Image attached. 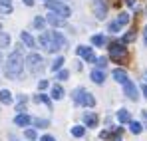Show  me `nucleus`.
Returning <instances> with one entry per match:
<instances>
[{
  "mask_svg": "<svg viewBox=\"0 0 147 141\" xmlns=\"http://www.w3.org/2000/svg\"><path fill=\"white\" fill-rule=\"evenodd\" d=\"M48 86H50V82H48V80H40V82H38V90H40V92L48 90Z\"/></svg>",
  "mask_w": 147,
  "mask_h": 141,
  "instance_id": "obj_36",
  "label": "nucleus"
},
{
  "mask_svg": "<svg viewBox=\"0 0 147 141\" xmlns=\"http://www.w3.org/2000/svg\"><path fill=\"white\" fill-rule=\"evenodd\" d=\"M123 95L129 97L131 101H137V99H139V90H137V86H135L131 80L123 84Z\"/></svg>",
  "mask_w": 147,
  "mask_h": 141,
  "instance_id": "obj_7",
  "label": "nucleus"
},
{
  "mask_svg": "<svg viewBox=\"0 0 147 141\" xmlns=\"http://www.w3.org/2000/svg\"><path fill=\"white\" fill-rule=\"evenodd\" d=\"M22 2H24V6H34L36 0H22Z\"/></svg>",
  "mask_w": 147,
  "mask_h": 141,
  "instance_id": "obj_41",
  "label": "nucleus"
},
{
  "mask_svg": "<svg viewBox=\"0 0 147 141\" xmlns=\"http://www.w3.org/2000/svg\"><path fill=\"white\" fill-rule=\"evenodd\" d=\"M64 64H66V58H64V56H58V58L52 62L50 70H52V72H58V70H62V66H64Z\"/></svg>",
  "mask_w": 147,
  "mask_h": 141,
  "instance_id": "obj_25",
  "label": "nucleus"
},
{
  "mask_svg": "<svg viewBox=\"0 0 147 141\" xmlns=\"http://www.w3.org/2000/svg\"><path fill=\"white\" fill-rule=\"evenodd\" d=\"M121 28H123V26L117 22V20H113V22L107 24V32H109V34H119V30H121Z\"/></svg>",
  "mask_w": 147,
  "mask_h": 141,
  "instance_id": "obj_27",
  "label": "nucleus"
},
{
  "mask_svg": "<svg viewBox=\"0 0 147 141\" xmlns=\"http://www.w3.org/2000/svg\"><path fill=\"white\" fill-rule=\"evenodd\" d=\"M70 78V70H58L56 72V80L58 82H66Z\"/></svg>",
  "mask_w": 147,
  "mask_h": 141,
  "instance_id": "obj_33",
  "label": "nucleus"
},
{
  "mask_svg": "<svg viewBox=\"0 0 147 141\" xmlns=\"http://www.w3.org/2000/svg\"><path fill=\"white\" fill-rule=\"evenodd\" d=\"M115 117H117L119 123H129V121H131V113H129L127 109H123V107H121V109L115 113Z\"/></svg>",
  "mask_w": 147,
  "mask_h": 141,
  "instance_id": "obj_22",
  "label": "nucleus"
},
{
  "mask_svg": "<svg viewBox=\"0 0 147 141\" xmlns=\"http://www.w3.org/2000/svg\"><path fill=\"white\" fill-rule=\"evenodd\" d=\"M92 46H96V48L107 46V38H105L103 34H94V36H92Z\"/></svg>",
  "mask_w": 147,
  "mask_h": 141,
  "instance_id": "obj_21",
  "label": "nucleus"
},
{
  "mask_svg": "<svg viewBox=\"0 0 147 141\" xmlns=\"http://www.w3.org/2000/svg\"><path fill=\"white\" fill-rule=\"evenodd\" d=\"M8 139H10V141H20V139H18V137H16V135H12V133L8 135Z\"/></svg>",
  "mask_w": 147,
  "mask_h": 141,
  "instance_id": "obj_43",
  "label": "nucleus"
},
{
  "mask_svg": "<svg viewBox=\"0 0 147 141\" xmlns=\"http://www.w3.org/2000/svg\"><path fill=\"white\" fill-rule=\"evenodd\" d=\"M86 129H88L86 125H74L72 129H70V133H72L74 137H84L86 135Z\"/></svg>",
  "mask_w": 147,
  "mask_h": 141,
  "instance_id": "obj_26",
  "label": "nucleus"
},
{
  "mask_svg": "<svg viewBox=\"0 0 147 141\" xmlns=\"http://www.w3.org/2000/svg\"><path fill=\"white\" fill-rule=\"evenodd\" d=\"M94 12H96V18L98 20H103L107 16V4L103 0H96L94 2Z\"/></svg>",
  "mask_w": 147,
  "mask_h": 141,
  "instance_id": "obj_9",
  "label": "nucleus"
},
{
  "mask_svg": "<svg viewBox=\"0 0 147 141\" xmlns=\"http://www.w3.org/2000/svg\"><path fill=\"white\" fill-rule=\"evenodd\" d=\"M14 125L16 127H30L32 125V117L28 113H18V115H14Z\"/></svg>",
  "mask_w": 147,
  "mask_h": 141,
  "instance_id": "obj_14",
  "label": "nucleus"
},
{
  "mask_svg": "<svg viewBox=\"0 0 147 141\" xmlns=\"http://www.w3.org/2000/svg\"><path fill=\"white\" fill-rule=\"evenodd\" d=\"M4 64V56H2V50H0V66Z\"/></svg>",
  "mask_w": 147,
  "mask_h": 141,
  "instance_id": "obj_44",
  "label": "nucleus"
},
{
  "mask_svg": "<svg viewBox=\"0 0 147 141\" xmlns=\"http://www.w3.org/2000/svg\"><path fill=\"white\" fill-rule=\"evenodd\" d=\"M46 16H36L34 20H32V28L34 30H38V32H44V28H46Z\"/></svg>",
  "mask_w": 147,
  "mask_h": 141,
  "instance_id": "obj_20",
  "label": "nucleus"
},
{
  "mask_svg": "<svg viewBox=\"0 0 147 141\" xmlns=\"http://www.w3.org/2000/svg\"><path fill=\"white\" fill-rule=\"evenodd\" d=\"M0 103L2 105H12L14 103V97L10 94V90H0Z\"/></svg>",
  "mask_w": 147,
  "mask_h": 141,
  "instance_id": "obj_19",
  "label": "nucleus"
},
{
  "mask_svg": "<svg viewBox=\"0 0 147 141\" xmlns=\"http://www.w3.org/2000/svg\"><path fill=\"white\" fill-rule=\"evenodd\" d=\"M24 135H26V139H28V141H36V139H38V133H36V129H34V127H32V129H30V127H26V129H24Z\"/></svg>",
  "mask_w": 147,
  "mask_h": 141,
  "instance_id": "obj_31",
  "label": "nucleus"
},
{
  "mask_svg": "<svg viewBox=\"0 0 147 141\" xmlns=\"http://www.w3.org/2000/svg\"><path fill=\"white\" fill-rule=\"evenodd\" d=\"M2 4H12V0H0Z\"/></svg>",
  "mask_w": 147,
  "mask_h": 141,
  "instance_id": "obj_45",
  "label": "nucleus"
},
{
  "mask_svg": "<svg viewBox=\"0 0 147 141\" xmlns=\"http://www.w3.org/2000/svg\"><path fill=\"white\" fill-rule=\"evenodd\" d=\"M22 48L24 44H20L18 50L10 52V56L6 58V64H4V76L8 80H22V74H24V58H22Z\"/></svg>",
  "mask_w": 147,
  "mask_h": 141,
  "instance_id": "obj_1",
  "label": "nucleus"
},
{
  "mask_svg": "<svg viewBox=\"0 0 147 141\" xmlns=\"http://www.w3.org/2000/svg\"><path fill=\"white\" fill-rule=\"evenodd\" d=\"M98 123H99V117L96 111H86L84 113V125L86 127H98Z\"/></svg>",
  "mask_w": 147,
  "mask_h": 141,
  "instance_id": "obj_11",
  "label": "nucleus"
},
{
  "mask_svg": "<svg viewBox=\"0 0 147 141\" xmlns=\"http://www.w3.org/2000/svg\"><path fill=\"white\" fill-rule=\"evenodd\" d=\"M38 44L44 48L48 54H56V52H60V48L56 46V42H54V38H52V32H42L40 38H38Z\"/></svg>",
  "mask_w": 147,
  "mask_h": 141,
  "instance_id": "obj_5",
  "label": "nucleus"
},
{
  "mask_svg": "<svg viewBox=\"0 0 147 141\" xmlns=\"http://www.w3.org/2000/svg\"><path fill=\"white\" fill-rule=\"evenodd\" d=\"M82 107H96V97H94V94H90L88 90H86V94H84V97H82V103H80Z\"/></svg>",
  "mask_w": 147,
  "mask_h": 141,
  "instance_id": "obj_16",
  "label": "nucleus"
},
{
  "mask_svg": "<svg viewBox=\"0 0 147 141\" xmlns=\"http://www.w3.org/2000/svg\"><path fill=\"white\" fill-rule=\"evenodd\" d=\"M24 64H26V68H28V72H30L32 76H38V74H42V72L46 70V60H44L40 54H36V52H30V54L26 56Z\"/></svg>",
  "mask_w": 147,
  "mask_h": 141,
  "instance_id": "obj_2",
  "label": "nucleus"
},
{
  "mask_svg": "<svg viewBox=\"0 0 147 141\" xmlns=\"http://www.w3.org/2000/svg\"><path fill=\"white\" fill-rule=\"evenodd\" d=\"M127 125H129V131H131L133 135H139V133L143 131V123H139V121H133V119H131Z\"/></svg>",
  "mask_w": 147,
  "mask_h": 141,
  "instance_id": "obj_24",
  "label": "nucleus"
},
{
  "mask_svg": "<svg viewBox=\"0 0 147 141\" xmlns=\"http://www.w3.org/2000/svg\"><path fill=\"white\" fill-rule=\"evenodd\" d=\"M10 42H12L10 36H8L6 32H0V50H2V48H8V46H10Z\"/></svg>",
  "mask_w": 147,
  "mask_h": 141,
  "instance_id": "obj_30",
  "label": "nucleus"
},
{
  "mask_svg": "<svg viewBox=\"0 0 147 141\" xmlns=\"http://www.w3.org/2000/svg\"><path fill=\"white\" fill-rule=\"evenodd\" d=\"M143 44H145V48H147V26L143 28Z\"/></svg>",
  "mask_w": 147,
  "mask_h": 141,
  "instance_id": "obj_39",
  "label": "nucleus"
},
{
  "mask_svg": "<svg viewBox=\"0 0 147 141\" xmlns=\"http://www.w3.org/2000/svg\"><path fill=\"white\" fill-rule=\"evenodd\" d=\"M52 38H54L56 46L60 48V50H66V48H68V38H66L62 32H58V30H52Z\"/></svg>",
  "mask_w": 147,
  "mask_h": 141,
  "instance_id": "obj_12",
  "label": "nucleus"
},
{
  "mask_svg": "<svg viewBox=\"0 0 147 141\" xmlns=\"http://www.w3.org/2000/svg\"><path fill=\"white\" fill-rule=\"evenodd\" d=\"M96 68H99V70H105V68H107V58H105V56L96 58Z\"/></svg>",
  "mask_w": 147,
  "mask_h": 141,
  "instance_id": "obj_34",
  "label": "nucleus"
},
{
  "mask_svg": "<svg viewBox=\"0 0 147 141\" xmlns=\"http://www.w3.org/2000/svg\"><path fill=\"white\" fill-rule=\"evenodd\" d=\"M133 40H135V30H127V32L121 36L123 44H129V42H133Z\"/></svg>",
  "mask_w": 147,
  "mask_h": 141,
  "instance_id": "obj_29",
  "label": "nucleus"
},
{
  "mask_svg": "<svg viewBox=\"0 0 147 141\" xmlns=\"http://www.w3.org/2000/svg\"><path fill=\"white\" fill-rule=\"evenodd\" d=\"M44 6L48 8L50 12H54V14L62 16V18H70V16H72V8H70L64 0H46Z\"/></svg>",
  "mask_w": 147,
  "mask_h": 141,
  "instance_id": "obj_3",
  "label": "nucleus"
},
{
  "mask_svg": "<svg viewBox=\"0 0 147 141\" xmlns=\"http://www.w3.org/2000/svg\"><path fill=\"white\" fill-rule=\"evenodd\" d=\"M36 103H44V105H48V109H52V97L48 94H36L32 97Z\"/></svg>",
  "mask_w": 147,
  "mask_h": 141,
  "instance_id": "obj_18",
  "label": "nucleus"
},
{
  "mask_svg": "<svg viewBox=\"0 0 147 141\" xmlns=\"http://www.w3.org/2000/svg\"><path fill=\"white\" fill-rule=\"evenodd\" d=\"M90 80H92L94 84H98V86H103V82H105V70L94 68L92 74H90Z\"/></svg>",
  "mask_w": 147,
  "mask_h": 141,
  "instance_id": "obj_13",
  "label": "nucleus"
},
{
  "mask_svg": "<svg viewBox=\"0 0 147 141\" xmlns=\"http://www.w3.org/2000/svg\"><path fill=\"white\" fill-rule=\"evenodd\" d=\"M50 121L48 119H38V117H32V127H48Z\"/></svg>",
  "mask_w": 147,
  "mask_h": 141,
  "instance_id": "obj_32",
  "label": "nucleus"
},
{
  "mask_svg": "<svg viewBox=\"0 0 147 141\" xmlns=\"http://www.w3.org/2000/svg\"><path fill=\"white\" fill-rule=\"evenodd\" d=\"M135 2H137V0H125V4H127L129 8H133V6H135Z\"/></svg>",
  "mask_w": 147,
  "mask_h": 141,
  "instance_id": "obj_40",
  "label": "nucleus"
},
{
  "mask_svg": "<svg viewBox=\"0 0 147 141\" xmlns=\"http://www.w3.org/2000/svg\"><path fill=\"white\" fill-rule=\"evenodd\" d=\"M107 52H109V58L113 62L121 64L123 60L127 58V44H123V42H111L109 48H107Z\"/></svg>",
  "mask_w": 147,
  "mask_h": 141,
  "instance_id": "obj_4",
  "label": "nucleus"
},
{
  "mask_svg": "<svg viewBox=\"0 0 147 141\" xmlns=\"http://www.w3.org/2000/svg\"><path fill=\"white\" fill-rule=\"evenodd\" d=\"M12 12V4H2L0 2V14H10Z\"/></svg>",
  "mask_w": 147,
  "mask_h": 141,
  "instance_id": "obj_35",
  "label": "nucleus"
},
{
  "mask_svg": "<svg viewBox=\"0 0 147 141\" xmlns=\"http://www.w3.org/2000/svg\"><path fill=\"white\" fill-rule=\"evenodd\" d=\"M141 119L145 121V125H147V109H143V111H141Z\"/></svg>",
  "mask_w": 147,
  "mask_h": 141,
  "instance_id": "obj_42",
  "label": "nucleus"
},
{
  "mask_svg": "<svg viewBox=\"0 0 147 141\" xmlns=\"http://www.w3.org/2000/svg\"><path fill=\"white\" fill-rule=\"evenodd\" d=\"M111 78L117 82V84H125V82H129V76H127V72L123 70V68H115V70L111 72Z\"/></svg>",
  "mask_w": 147,
  "mask_h": 141,
  "instance_id": "obj_15",
  "label": "nucleus"
},
{
  "mask_svg": "<svg viewBox=\"0 0 147 141\" xmlns=\"http://www.w3.org/2000/svg\"><path fill=\"white\" fill-rule=\"evenodd\" d=\"M20 40H22V44H24L26 48H30L32 52L38 48V40H36L30 32H26V30H22V32H20Z\"/></svg>",
  "mask_w": 147,
  "mask_h": 141,
  "instance_id": "obj_8",
  "label": "nucleus"
},
{
  "mask_svg": "<svg viewBox=\"0 0 147 141\" xmlns=\"http://www.w3.org/2000/svg\"><path fill=\"white\" fill-rule=\"evenodd\" d=\"M64 95H66V92H64V88L60 86V84H56V86H52V92H50V97L52 99H64Z\"/></svg>",
  "mask_w": 147,
  "mask_h": 141,
  "instance_id": "obj_17",
  "label": "nucleus"
},
{
  "mask_svg": "<svg viewBox=\"0 0 147 141\" xmlns=\"http://www.w3.org/2000/svg\"><path fill=\"white\" fill-rule=\"evenodd\" d=\"M40 141H56V137H54V135H48V133H44V135L40 137Z\"/></svg>",
  "mask_w": 147,
  "mask_h": 141,
  "instance_id": "obj_37",
  "label": "nucleus"
},
{
  "mask_svg": "<svg viewBox=\"0 0 147 141\" xmlns=\"http://www.w3.org/2000/svg\"><path fill=\"white\" fill-rule=\"evenodd\" d=\"M84 94H86V88H76L72 92V99L76 105H80L82 103V97H84Z\"/></svg>",
  "mask_w": 147,
  "mask_h": 141,
  "instance_id": "obj_23",
  "label": "nucleus"
},
{
  "mask_svg": "<svg viewBox=\"0 0 147 141\" xmlns=\"http://www.w3.org/2000/svg\"><path fill=\"white\" fill-rule=\"evenodd\" d=\"M76 56L86 60L88 64H96V54H94V48L92 46H78L76 48Z\"/></svg>",
  "mask_w": 147,
  "mask_h": 141,
  "instance_id": "obj_6",
  "label": "nucleus"
},
{
  "mask_svg": "<svg viewBox=\"0 0 147 141\" xmlns=\"http://www.w3.org/2000/svg\"><path fill=\"white\" fill-rule=\"evenodd\" d=\"M143 78H145V84H147V70H145V76H143Z\"/></svg>",
  "mask_w": 147,
  "mask_h": 141,
  "instance_id": "obj_46",
  "label": "nucleus"
},
{
  "mask_svg": "<svg viewBox=\"0 0 147 141\" xmlns=\"http://www.w3.org/2000/svg\"><path fill=\"white\" fill-rule=\"evenodd\" d=\"M46 22H48L50 26H54V28H64V26H66V18H62V16L50 12L48 16H46Z\"/></svg>",
  "mask_w": 147,
  "mask_h": 141,
  "instance_id": "obj_10",
  "label": "nucleus"
},
{
  "mask_svg": "<svg viewBox=\"0 0 147 141\" xmlns=\"http://www.w3.org/2000/svg\"><path fill=\"white\" fill-rule=\"evenodd\" d=\"M44 2H46V0H44Z\"/></svg>",
  "mask_w": 147,
  "mask_h": 141,
  "instance_id": "obj_47",
  "label": "nucleus"
},
{
  "mask_svg": "<svg viewBox=\"0 0 147 141\" xmlns=\"http://www.w3.org/2000/svg\"><path fill=\"white\" fill-rule=\"evenodd\" d=\"M141 94H143V97H147V84H141Z\"/></svg>",
  "mask_w": 147,
  "mask_h": 141,
  "instance_id": "obj_38",
  "label": "nucleus"
},
{
  "mask_svg": "<svg viewBox=\"0 0 147 141\" xmlns=\"http://www.w3.org/2000/svg\"><path fill=\"white\" fill-rule=\"evenodd\" d=\"M115 20L121 24V26H127V24H129V20H131V16H129V12H119Z\"/></svg>",
  "mask_w": 147,
  "mask_h": 141,
  "instance_id": "obj_28",
  "label": "nucleus"
}]
</instances>
